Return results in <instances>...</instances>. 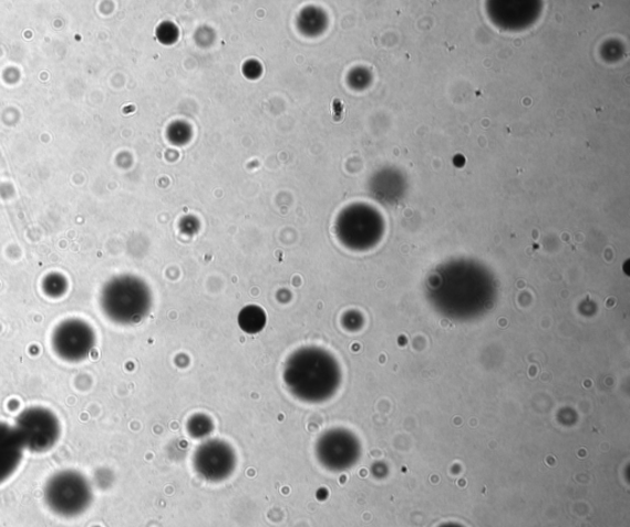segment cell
I'll list each match as a JSON object with an SVG mask.
<instances>
[{"label": "cell", "mask_w": 630, "mask_h": 527, "mask_svg": "<svg viewBox=\"0 0 630 527\" xmlns=\"http://www.w3.org/2000/svg\"><path fill=\"white\" fill-rule=\"evenodd\" d=\"M283 382L298 401L319 404L338 392L341 372L338 361L328 351L307 347L296 350L287 359Z\"/></svg>", "instance_id": "cell-1"}, {"label": "cell", "mask_w": 630, "mask_h": 527, "mask_svg": "<svg viewBox=\"0 0 630 527\" xmlns=\"http://www.w3.org/2000/svg\"><path fill=\"white\" fill-rule=\"evenodd\" d=\"M152 298L145 285L124 280L110 285L102 296V310L110 321L120 326H135L148 317Z\"/></svg>", "instance_id": "cell-2"}, {"label": "cell", "mask_w": 630, "mask_h": 527, "mask_svg": "<svg viewBox=\"0 0 630 527\" xmlns=\"http://www.w3.org/2000/svg\"><path fill=\"white\" fill-rule=\"evenodd\" d=\"M91 483L76 471H62L53 475L45 487V502L62 518H75L91 507Z\"/></svg>", "instance_id": "cell-3"}, {"label": "cell", "mask_w": 630, "mask_h": 527, "mask_svg": "<svg viewBox=\"0 0 630 527\" xmlns=\"http://www.w3.org/2000/svg\"><path fill=\"white\" fill-rule=\"evenodd\" d=\"M14 426L21 443L31 453H48L60 441V421L58 415L48 409L25 410L18 416Z\"/></svg>", "instance_id": "cell-4"}, {"label": "cell", "mask_w": 630, "mask_h": 527, "mask_svg": "<svg viewBox=\"0 0 630 527\" xmlns=\"http://www.w3.org/2000/svg\"><path fill=\"white\" fill-rule=\"evenodd\" d=\"M95 342L93 328L80 318L63 321L51 337L54 354L68 362H80L90 356Z\"/></svg>", "instance_id": "cell-5"}, {"label": "cell", "mask_w": 630, "mask_h": 527, "mask_svg": "<svg viewBox=\"0 0 630 527\" xmlns=\"http://www.w3.org/2000/svg\"><path fill=\"white\" fill-rule=\"evenodd\" d=\"M361 454L355 435L345 430H331L318 438L316 456L319 464L333 472L345 471L358 463Z\"/></svg>", "instance_id": "cell-6"}, {"label": "cell", "mask_w": 630, "mask_h": 527, "mask_svg": "<svg viewBox=\"0 0 630 527\" xmlns=\"http://www.w3.org/2000/svg\"><path fill=\"white\" fill-rule=\"evenodd\" d=\"M193 465L198 476L207 482L218 483L234 475L237 456L228 443L209 438L197 447Z\"/></svg>", "instance_id": "cell-7"}, {"label": "cell", "mask_w": 630, "mask_h": 527, "mask_svg": "<svg viewBox=\"0 0 630 527\" xmlns=\"http://www.w3.org/2000/svg\"><path fill=\"white\" fill-rule=\"evenodd\" d=\"M24 452L16 426L0 422V485L16 474Z\"/></svg>", "instance_id": "cell-8"}, {"label": "cell", "mask_w": 630, "mask_h": 527, "mask_svg": "<svg viewBox=\"0 0 630 527\" xmlns=\"http://www.w3.org/2000/svg\"><path fill=\"white\" fill-rule=\"evenodd\" d=\"M238 323L248 334H257L267 324V314L258 306H248L239 313Z\"/></svg>", "instance_id": "cell-9"}, {"label": "cell", "mask_w": 630, "mask_h": 527, "mask_svg": "<svg viewBox=\"0 0 630 527\" xmlns=\"http://www.w3.org/2000/svg\"><path fill=\"white\" fill-rule=\"evenodd\" d=\"M214 431V423L205 414H195L187 422V432L195 438H206Z\"/></svg>", "instance_id": "cell-10"}, {"label": "cell", "mask_w": 630, "mask_h": 527, "mask_svg": "<svg viewBox=\"0 0 630 527\" xmlns=\"http://www.w3.org/2000/svg\"><path fill=\"white\" fill-rule=\"evenodd\" d=\"M438 527H464V526H462L459 524H455V523H447V524L441 525Z\"/></svg>", "instance_id": "cell-11"}]
</instances>
